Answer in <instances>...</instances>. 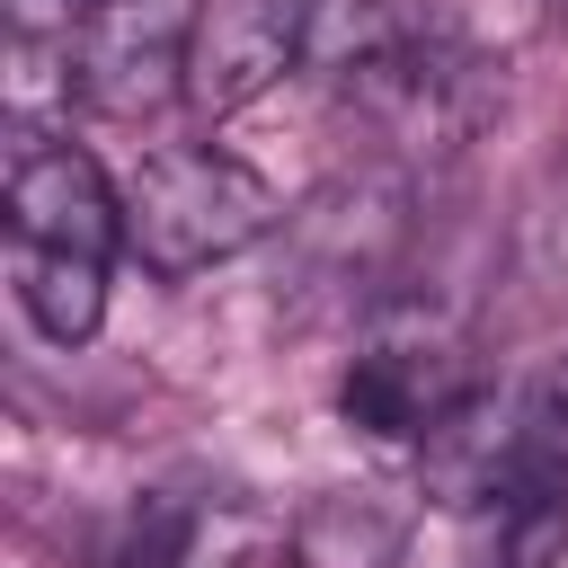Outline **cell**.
I'll return each mask as SVG.
<instances>
[{"label": "cell", "mask_w": 568, "mask_h": 568, "mask_svg": "<svg viewBox=\"0 0 568 568\" xmlns=\"http://www.w3.org/2000/svg\"><path fill=\"white\" fill-rule=\"evenodd\" d=\"M266 231H275V186L222 142H169L124 186V248L169 284L231 266Z\"/></svg>", "instance_id": "1"}, {"label": "cell", "mask_w": 568, "mask_h": 568, "mask_svg": "<svg viewBox=\"0 0 568 568\" xmlns=\"http://www.w3.org/2000/svg\"><path fill=\"white\" fill-rule=\"evenodd\" d=\"M195 44H204V0H89L62 71L80 106L133 124L195 80Z\"/></svg>", "instance_id": "2"}, {"label": "cell", "mask_w": 568, "mask_h": 568, "mask_svg": "<svg viewBox=\"0 0 568 568\" xmlns=\"http://www.w3.org/2000/svg\"><path fill=\"white\" fill-rule=\"evenodd\" d=\"M9 248L44 257H115L124 248V195L80 142H18L9 151Z\"/></svg>", "instance_id": "3"}, {"label": "cell", "mask_w": 568, "mask_h": 568, "mask_svg": "<svg viewBox=\"0 0 568 568\" xmlns=\"http://www.w3.org/2000/svg\"><path fill=\"white\" fill-rule=\"evenodd\" d=\"M470 399H479V390H470V364H462V346H444V337H382V346H364V355L346 364V382H337L346 426H364V435H382V444H435Z\"/></svg>", "instance_id": "4"}, {"label": "cell", "mask_w": 568, "mask_h": 568, "mask_svg": "<svg viewBox=\"0 0 568 568\" xmlns=\"http://www.w3.org/2000/svg\"><path fill=\"white\" fill-rule=\"evenodd\" d=\"M311 9H320V0H222V9L204 18V44H195V80H186V98H195L204 115L248 106L275 71L311 62Z\"/></svg>", "instance_id": "5"}, {"label": "cell", "mask_w": 568, "mask_h": 568, "mask_svg": "<svg viewBox=\"0 0 568 568\" xmlns=\"http://www.w3.org/2000/svg\"><path fill=\"white\" fill-rule=\"evenodd\" d=\"M18 275V311L36 320V337L53 346H89L106 320V266L98 257H44V248H9Z\"/></svg>", "instance_id": "6"}, {"label": "cell", "mask_w": 568, "mask_h": 568, "mask_svg": "<svg viewBox=\"0 0 568 568\" xmlns=\"http://www.w3.org/2000/svg\"><path fill=\"white\" fill-rule=\"evenodd\" d=\"M178 550H186V515L151 506V515H133V532H124V550L106 568H178Z\"/></svg>", "instance_id": "7"}, {"label": "cell", "mask_w": 568, "mask_h": 568, "mask_svg": "<svg viewBox=\"0 0 568 568\" xmlns=\"http://www.w3.org/2000/svg\"><path fill=\"white\" fill-rule=\"evenodd\" d=\"M240 568H311V559L284 550V541H266V550H240Z\"/></svg>", "instance_id": "8"}]
</instances>
